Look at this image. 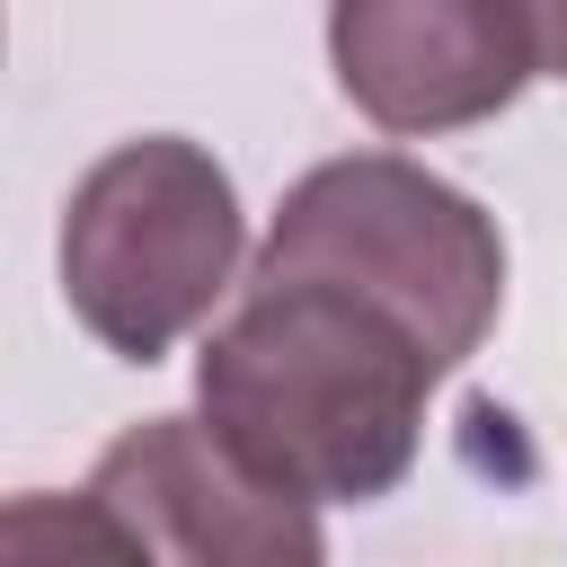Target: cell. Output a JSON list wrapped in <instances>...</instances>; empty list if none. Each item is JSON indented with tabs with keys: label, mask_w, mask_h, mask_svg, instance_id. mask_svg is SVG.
I'll list each match as a JSON object with an SVG mask.
<instances>
[{
	"label": "cell",
	"mask_w": 567,
	"mask_h": 567,
	"mask_svg": "<svg viewBox=\"0 0 567 567\" xmlns=\"http://www.w3.org/2000/svg\"><path fill=\"white\" fill-rule=\"evenodd\" d=\"M328 62L354 115L399 142L487 124L540 80L523 0H328Z\"/></svg>",
	"instance_id": "5"
},
{
	"label": "cell",
	"mask_w": 567,
	"mask_h": 567,
	"mask_svg": "<svg viewBox=\"0 0 567 567\" xmlns=\"http://www.w3.org/2000/svg\"><path fill=\"white\" fill-rule=\"evenodd\" d=\"M248 275H337L399 319L425 328L443 372L478 354V337L505 310V239L496 213H478L452 177L399 159V151H354L319 159L284 186Z\"/></svg>",
	"instance_id": "2"
},
{
	"label": "cell",
	"mask_w": 567,
	"mask_h": 567,
	"mask_svg": "<svg viewBox=\"0 0 567 567\" xmlns=\"http://www.w3.org/2000/svg\"><path fill=\"white\" fill-rule=\"evenodd\" d=\"M532 9V44H540V71L567 80V0H523Z\"/></svg>",
	"instance_id": "6"
},
{
	"label": "cell",
	"mask_w": 567,
	"mask_h": 567,
	"mask_svg": "<svg viewBox=\"0 0 567 567\" xmlns=\"http://www.w3.org/2000/svg\"><path fill=\"white\" fill-rule=\"evenodd\" d=\"M239 186L186 133L115 142L62 204V301L71 319L124 354L159 363L239 275Z\"/></svg>",
	"instance_id": "3"
},
{
	"label": "cell",
	"mask_w": 567,
	"mask_h": 567,
	"mask_svg": "<svg viewBox=\"0 0 567 567\" xmlns=\"http://www.w3.org/2000/svg\"><path fill=\"white\" fill-rule=\"evenodd\" d=\"M443 354L337 275H248L195 354L204 425L310 505H372L416 470Z\"/></svg>",
	"instance_id": "1"
},
{
	"label": "cell",
	"mask_w": 567,
	"mask_h": 567,
	"mask_svg": "<svg viewBox=\"0 0 567 567\" xmlns=\"http://www.w3.org/2000/svg\"><path fill=\"white\" fill-rule=\"evenodd\" d=\"M71 540L124 549V558H186V567H310L328 549L319 505L257 478L204 416H142L124 425L80 505Z\"/></svg>",
	"instance_id": "4"
}]
</instances>
